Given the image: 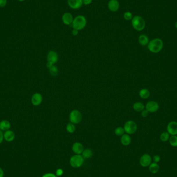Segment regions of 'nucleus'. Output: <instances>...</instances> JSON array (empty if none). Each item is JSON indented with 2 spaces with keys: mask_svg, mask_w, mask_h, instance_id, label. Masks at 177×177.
I'll use <instances>...</instances> for the list:
<instances>
[{
  "mask_svg": "<svg viewBox=\"0 0 177 177\" xmlns=\"http://www.w3.org/2000/svg\"><path fill=\"white\" fill-rule=\"evenodd\" d=\"M163 40L160 38H154L149 42L148 48L150 52L154 53L160 52L163 48Z\"/></svg>",
  "mask_w": 177,
  "mask_h": 177,
  "instance_id": "f257e3e1",
  "label": "nucleus"
},
{
  "mask_svg": "<svg viewBox=\"0 0 177 177\" xmlns=\"http://www.w3.org/2000/svg\"><path fill=\"white\" fill-rule=\"evenodd\" d=\"M87 19L83 15H78L74 19L72 26L74 29L78 31L81 30L85 28L87 25Z\"/></svg>",
  "mask_w": 177,
  "mask_h": 177,
  "instance_id": "f03ea898",
  "label": "nucleus"
},
{
  "mask_svg": "<svg viewBox=\"0 0 177 177\" xmlns=\"http://www.w3.org/2000/svg\"><path fill=\"white\" fill-rule=\"evenodd\" d=\"M132 25L136 31H142L146 26V22L142 17L135 16L132 19Z\"/></svg>",
  "mask_w": 177,
  "mask_h": 177,
  "instance_id": "7ed1b4c3",
  "label": "nucleus"
},
{
  "mask_svg": "<svg viewBox=\"0 0 177 177\" xmlns=\"http://www.w3.org/2000/svg\"><path fill=\"white\" fill-rule=\"evenodd\" d=\"M85 159L81 154H75L69 159V164L72 167L78 168L83 166Z\"/></svg>",
  "mask_w": 177,
  "mask_h": 177,
  "instance_id": "20e7f679",
  "label": "nucleus"
},
{
  "mask_svg": "<svg viewBox=\"0 0 177 177\" xmlns=\"http://www.w3.org/2000/svg\"><path fill=\"white\" fill-rule=\"evenodd\" d=\"M69 119L71 123L77 124L81 123L82 120V115L78 110H73L71 111L69 116Z\"/></svg>",
  "mask_w": 177,
  "mask_h": 177,
  "instance_id": "39448f33",
  "label": "nucleus"
},
{
  "mask_svg": "<svg viewBox=\"0 0 177 177\" xmlns=\"http://www.w3.org/2000/svg\"><path fill=\"white\" fill-rule=\"evenodd\" d=\"M124 129L126 134L129 135L133 134L137 130V124L134 121H128L124 124Z\"/></svg>",
  "mask_w": 177,
  "mask_h": 177,
  "instance_id": "423d86ee",
  "label": "nucleus"
},
{
  "mask_svg": "<svg viewBox=\"0 0 177 177\" xmlns=\"http://www.w3.org/2000/svg\"><path fill=\"white\" fill-rule=\"evenodd\" d=\"M152 158L148 154H144L140 158V165L144 167H148L151 164Z\"/></svg>",
  "mask_w": 177,
  "mask_h": 177,
  "instance_id": "0eeeda50",
  "label": "nucleus"
},
{
  "mask_svg": "<svg viewBox=\"0 0 177 177\" xmlns=\"http://www.w3.org/2000/svg\"><path fill=\"white\" fill-rule=\"evenodd\" d=\"M159 105L155 101H150L148 102L146 105V109L149 111V112H156L159 109Z\"/></svg>",
  "mask_w": 177,
  "mask_h": 177,
  "instance_id": "6e6552de",
  "label": "nucleus"
},
{
  "mask_svg": "<svg viewBox=\"0 0 177 177\" xmlns=\"http://www.w3.org/2000/svg\"><path fill=\"white\" fill-rule=\"evenodd\" d=\"M43 102V96L40 93H35L31 97V103L35 106L40 105Z\"/></svg>",
  "mask_w": 177,
  "mask_h": 177,
  "instance_id": "1a4fd4ad",
  "label": "nucleus"
},
{
  "mask_svg": "<svg viewBox=\"0 0 177 177\" xmlns=\"http://www.w3.org/2000/svg\"><path fill=\"white\" fill-rule=\"evenodd\" d=\"M167 132L170 135H177V122L176 121H171L168 123L167 127Z\"/></svg>",
  "mask_w": 177,
  "mask_h": 177,
  "instance_id": "9d476101",
  "label": "nucleus"
},
{
  "mask_svg": "<svg viewBox=\"0 0 177 177\" xmlns=\"http://www.w3.org/2000/svg\"><path fill=\"white\" fill-rule=\"evenodd\" d=\"M67 3L71 9L78 10L83 4V0H67Z\"/></svg>",
  "mask_w": 177,
  "mask_h": 177,
  "instance_id": "9b49d317",
  "label": "nucleus"
},
{
  "mask_svg": "<svg viewBox=\"0 0 177 177\" xmlns=\"http://www.w3.org/2000/svg\"><path fill=\"white\" fill-rule=\"evenodd\" d=\"M47 58L48 62L54 64L58 61L59 56H58V53L56 51H50L48 53Z\"/></svg>",
  "mask_w": 177,
  "mask_h": 177,
  "instance_id": "f8f14e48",
  "label": "nucleus"
},
{
  "mask_svg": "<svg viewBox=\"0 0 177 177\" xmlns=\"http://www.w3.org/2000/svg\"><path fill=\"white\" fill-rule=\"evenodd\" d=\"M120 7V4L118 0H110L108 3L109 10L111 12H116L118 11Z\"/></svg>",
  "mask_w": 177,
  "mask_h": 177,
  "instance_id": "ddd939ff",
  "label": "nucleus"
},
{
  "mask_svg": "<svg viewBox=\"0 0 177 177\" xmlns=\"http://www.w3.org/2000/svg\"><path fill=\"white\" fill-rule=\"evenodd\" d=\"M62 20L63 23L65 24L70 25L71 24H72L73 22V16L69 12H65L62 16Z\"/></svg>",
  "mask_w": 177,
  "mask_h": 177,
  "instance_id": "4468645a",
  "label": "nucleus"
},
{
  "mask_svg": "<svg viewBox=\"0 0 177 177\" xmlns=\"http://www.w3.org/2000/svg\"><path fill=\"white\" fill-rule=\"evenodd\" d=\"M72 150L75 154H81L84 150V147L82 144L76 142L72 146Z\"/></svg>",
  "mask_w": 177,
  "mask_h": 177,
  "instance_id": "2eb2a0df",
  "label": "nucleus"
},
{
  "mask_svg": "<svg viewBox=\"0 0 177 177\" xmlns=\"http://www.w3.org/2000/svg\"><path fill=\"white\" fill-rule=\"evenodd\" d=\"M15 134L11 130H7L4 133V139L8 142H11L14 140Z\"/></svg>",
  "mask_w": 177,
  "mask_h": 177,
  "instance_id": "dca6fc26",
  "label": "nucleus"
},
{
  "mask_svg": "<svg viewBox=\"0 0 177 177\" xmlns=\"http://www.w3.org/2000/svg\"><path fill=\"white\" fill-rule=\"evenodd\" d=\"M120 141L121 143L123 144V146H128L130 144L132 139H131V137L130 136V135L126 134H123L121 136Z\"/></svg>",
  "mask_w": 177,
  "mask_h": 177,
  "instance_id": "f3484780",
  "label": "nucleus"
},
{
  "mask_svg": "<svg viewBox=\"0 0 177 177\" xmlns=\"http://www.w3.org/2000/svg\"><path fill=\"white\" fill-rule=\"evenodd\" d=\"M11 127L10 123L8 121L4 120L0 122V130L2 131H6L9 130Z\"/></svg>",
  "mask_w": 177,
  "mask_h": 177,
  "instance_id": "a211bd4d",
  "label": "nucleus"
},
{
  "mask_svg": "<svg viewBox=\"0 0 177 177\" xmlns=\"http://www.w3.org/2000/svg\"><path fill=\"white\" fill-rule=\"evenodd\" d=\"M138 42L142 46H146L148 44L149 42V38L144 34H142L139 36Z\"/></svg>",
  "mask_w": 177,
  "mask_h": 177,
  "instance_id": "6ab92c4d",
  "label": "nucleus"
},
{
  "mask_svg": "<svg viewBox=\"0 0 177 177\" xmlns=\"http://www.w3.org/2000/svg\"><path fill=\"white\" fill-rule=\"evenodd\" d=\"M133 108L134 110L137 112H142V110H144L145 108L144 104L142 103L141 102H136L133 105Z\"/></svg>",
  "mask_w": 177,
  "mask_h": 177,
  "instance_id": "aec40b11",
  "label": "nucleus"
},
{
  "mask_svg": "<svg viewBox=\"0 0 177 177\" xmlns=\"http://www.w3.org/2000/svg\"><path fill=\"white\" fill-rule=\"evenodd\" d=\"M149 169L152 174H156L160 170V166L158 163H152L149 165Z\"/></svg>",
  "mask_w": 177,
  "mask_h": 177,
  "instance_id": "412c9836",
  "label": "nucleus"
},
{
  "mask_svg": "<svg viewBox=\"0 0 177 177\" xmlns=\"http://www.w3.org/2000/svg\"><path fill=\"white\" fill-rule=\"evenodd\" d=\"M140 96L143 99H148L150 95V92L146 89H142L139 93Z\"/></svg>",
  "mask_w": 177,
  "mask_h": 177,
  "instance_id": "4be33fe9",
  "label": "nucleus"
},
{
  "mask_svg": "<svg viewBox=\"0 0 177 177\" xmlns=\"http://www.w3.org/2000/svg\"><path fill=\"white\" fill-rule=\"evenodd\" d=\"M81 155L83 156L84 159H89L92 158L93 156V152L90 149H84V150L81 154Z\"/></svg>",
  "mask_w": 177,
  "mask_h": 177,
  "instance_id": "5701e85b",
  "label": "nucleus"
},
{
  "mask_svg": "<svg viewBox=\"0 0 177 177\" xmlns=\"http://www.w3.org/2000/svg\"><path fill=\"white\" fill-rule=\"evenodd\" d=\"M76 128L75 125L74 124L72 123H69L67 124L66 127V130H67V132H69V133H74L76 131Z\"/></svg>",
  "mask_w": 177,
  "mask_h": 177,
  "instance_id": "b1692460",
  "label": "nucleus"
},
{
  "mask_svg": "<svg viewBox=\"0 0 177 177\" xmlns=\"http://www.w3.org/2000/svg\"><path fill=\"white\" fill-rule=\"evenodd\" d=\"M169 142L170 145L174 147L177 146V136L176 135H172L169 137Z\"/></svg>",
  "mask_w": 177,
  "mask_h": 177,
  "instance_id": "393cba45",
  "label": "nucleus"
},
{
  "mask_svg": "<svg viewBox=\"0 0 177 177\" xmlns=\"http://www.w3.org/2000/svg\"><path fill=\"white\" fill-rule=\"evenodd\" d=\"M49 71L50 73L52 76L55 77V76H57L58 73H59V69H58L57 66L53 65L50 68Z\"/></svg>",
  "mask_w": 177,
  "mask_h": 177,
  "instance_id": "a878e982",
  "label": "nucleus"
},
{
  "mask_svg": "<svg viewBox=\"0 0 177 177\" xmlns=\"http://www.w3.org/2000/svg\"><path fill=\"white\" fill-rule=\"evenodd\" d=\"M170 135L168 132H163L160 135V139L163 142H167L169 140Z\"/></svg>",
  "mask_w": 177,
  "mask_h": 177,
  "instance_id": "bb28decb",
  "label": "nucleus"
},
{
  "mask_svg": "<svg viewBox=\"0 0 177 177\" xmlns=\"http://www.w3.org/2000/svg\"><path fill=\"white\" fill-rule=\"evenodd\" d=\"M115 133L117 136H122L123 134H124L125 130H124V128H122L120 126V127L116 128L115 130Z\"/></svg>",
  "mask_w": 177,
  "mask_h": 177,
  "instance_id": "cd10ccee",
  "label": "nucleus"
},
{
  "mask_svg": "<svg viewBox=\"0 0 177 177\" xmlns=\"http://www.w3.org/2000/svg\"><path fill=\"white\" fill-rule=\"evenodd\" d=\"M123 17L126 20L129 21L133 19V14L130 12H126L124 13Z\"/></svg>",
  "mask_w": 177,
  "mask_h": 177,
  "instance_id": "c85d7f7f",
  "label": "nucleus"
},
{
  "mask_svg": "<svg viewBox=\"0 0 177 177\" xmlns=\"http://www.w3.org/2000/svg\"><path fill=\"white\" fill-rule=\"evenodd\" d=\"M63 173H64V171H63V170H62V169L59 168L56 170L55 175L57 176V177H61L62 175H63Z\"/></svg>",
  "mask_w": 177,
  "mask_h": 177,
  "instance_id": "c756f323",
  "label": "nucleus"
},
{
  "mask_svg": "<svg viewBox=\"0 0 177 177\" xmlns=\"http://www.w3.org/2000/svg\"><path fill=\"white\" fill-rule=\"evenodd\" d=\"M149 111H148V110H146H146H142V113H141V116H142V117H143V118H146L147 117L148 115H149Z\"/></svg>",
  "mask_w": 177,
  "mask_h": 177,
  "instance_id": "7c9ffc66",
  "label": "nucleus"
},
{
  "mask_svg": "<svg viewBox=\"0 0 177 177\" xmlns=\"http://www.w3.org/2000/svg\"><path fill=\"white\" fill-rule=\"evenodd\" d=\"M153 160L154 163H158L161 160V158L158 155H155L153 157Z\"/></svg>",
  "mask_w": 177,
  "mask_h": 177,
  "instance_id": "2f4dec72",
  "label": "nucleus"
},
{
  "mask_svg": "<svg viewBox=\"0 0 177 177\" xmlns=\"http://www.w3.org/2000/svg\"><path fill=\"white\" fill-rule=\"evenodd\" d=\"M7 0H0V7H4L7 5Z\"/></svg>",
  "mask_w": 177,
  "mask_h": 177,
  "instance_id": "473e14b6",
  "label": "nucleus"
},
{
  "mask_svg": "<svg viewBox=\"0 0 177 177\" xmlns=\"http://www.w3.org/2000/svg\"><path fill=\"white\" fill-rule=\"evenodd\" d=\"M42 177H57V176L52 173H47L43 175Z\"/></svg>",
  "mask_w": 177,
  "mask_h": 177,
  "instance_id": "72a5a7b5",
  "label": "nucleus"
},
{
  "mask_svg": "<svg viewBox=\"0 0 177 177\" xmlns=\"http://www.w3.org/2000/svg\"><path fill=\"white\" fill-rule=\"evenodd\" d=\"M83 4L85 5H90L91 4L93 0H83Z\"/></svg>",
  "mask_w": 177,
  "mask_h": 177,
  "instance_id": "f704fd0d",
  "label": "nucleus"
},
{
  "mask_svg": "<svg viewBox=\"0 0 177 177\" xmlns=\"http://www.w3.org/2000/svg\"><path fill=\"white\" fill-rule=\"evenodd\" d=\"M4 140V133L2 130H0V144Z\"/></svg>",
  "mask_w": 177,
  "mask_h": 177,
  "instance_id": "c9c22d12",
  "label": "nucleus"
},
{
  "mask_svg": "<svg viewBox=\"0 0 177 177\" xmlns=\"http://www.w3.org/2000/svg\"><path fill=\"white\" fill-rule=\"evenodd\" d=\"M71 33H72V34H73L74 36H77L78 35V33H79V31L77 30H76V29H74V28H73V31L71 32Z\"/></svg>",
  "mask_w": 177,
  "mask_h": 177,
  "instance_id": "e433bc0d",
  "label": "nucleus"
},
{
  "mask_svg": "<svg viewBox=\"0 0 177 177\" xmlns=\"http://www.w3.org/2000/svg\"><path fill=\"white\" fill-rule=\"evenodd\" d=\"M53 65H54V64H52V63H50V62H48L47 63V64H46L47 67L49 69L50 67H51Z\"/></svg>",
  "mask_w": 177,
  "mask_h": 177,
  "instance_id": "4c0bfd02",
  "label": "nucleus"
},
{
  "mask_svg": "<svg viewBox=\"0 0 177 177\" xmlns=\"http://www.w3.org/2000/svg\"><path fill=\"white\" fill-rule=\"evenodd\" d=\"M4 171H3L2 169L0 167V177H4Z\"/></svg>",
  "mask_w": 177,
  "mask_h": 177,
  "instance_id": "58836bf2",
  "label": "nucleus"
},
{
  "mask_svg": "<svg viewBox=\"0 0 177 177\" xmlns=\"http://www.w3.org/2000/svg\"><path fill=\"white\" fill-rule=\"evenodd\" d=\"M18 1H19V2H24V1H25L26 0H17Z\"/></svg>",
  "mask_w": 177,
  "mask_h": 177,
  "instance_id": "ea45409f",
  "label": "nucleus"
},
{
  "mask_svg": "<svg viewBox=\"0 0 177 177\" xmlns=\"http://www.w3.org/2000/svg\"><path fill=\"white\" fill-rule=\"evenodd\" d=\"M175 27H176V28L177 29V22L175 23Z\"/></svg>",
  "mask_w": 177,
  "mask_h": 177,
  "instance_id": "a19ab883",
  "label": "nucleus"
}]
</instances>
